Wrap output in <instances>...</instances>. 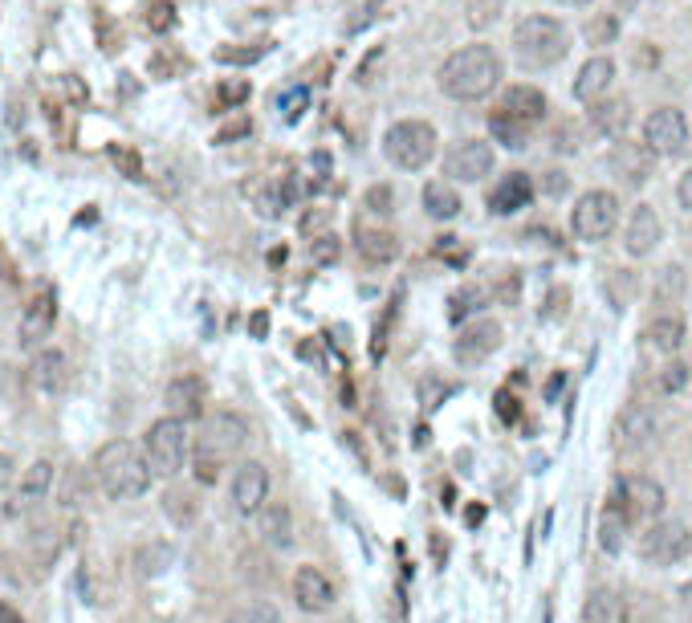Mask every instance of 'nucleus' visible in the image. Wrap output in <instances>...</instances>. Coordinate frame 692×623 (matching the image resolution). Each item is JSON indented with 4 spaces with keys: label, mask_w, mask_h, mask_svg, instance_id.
<instances>
[{
    "label": "nucleus",
    "mask_w": 692,
    "mask_h": 623,
    "mask_svg": "<svg viewBox=\"0 0 692 623\" xmlns=\"http://www.w3.org/2000/svg\"><path fill=\"white\" fill-rule=\"evenodd\" d=\"M9 477H13V473H9V461L0 457V485H9Z\"/></svg>",
    "instance_id": "nucleus-54"
},
{
    "label": "nucleus",
    "mask_w": 692,
    "mask_h": 623,
    "mask_svg": "<svg viewBox=\"0 0 692 623\" xmlns=\"http://www.w3.org/2000/svg\"><path fill=\"white\" fill-rule=\"evenodd\" d=\"M627 534H632V518H627V509L611 497L603 506V518H599V546H603V554H623Z\"/></svg>",
    "instance_id": "nucleus-23"
},
{
    "label": "nucleus",
    "mask_w": 692,
    "mask_h": 623,
    "mask_svg": "<svg viewBox=\"0 0 692 623\" xmlns=\"http://www.w3.org/2000/svg\"><path fill=\"white\" fill-rule=\"evenodd\" d=\"M660 236H664V224L660 217H656V208H651V204H639L632 212V220H627V236H623L627 253H632V257H648L651 249L660 245Z\"/></svg>",
    "instance_id": "nucleus-17"
},
{
    "label": "nucleus",
    "mask_w": 692,
    "mask_h": 623,
    "mask_svg": "<svg viewBox=\"0 0 692 623\" xmlns=\"http://www.w3.org/2000/svg\"><path fill=\"white\" fill-rule=\"evenodd\" d=\"M489 135H493V143L509 147V151H521V147H530V123H521V118L505 115V111L489 115Z\"/></svg>",
    "instance_id": "nucleus-31"
},
{
    "label": "nucleus",
    "mask_w": 692,
    "mask_h": 623,
    "mask_svg": "<svg viewBox=\"0 0 692 623\" xmlns=\"http://www.w3.org/2000/svg\"><path fill=\"white\" fill-rule=\"evenodd\" d=\"M566 49H570V33H566L563 21H554L546 13L526 16V21H518V30H514V54H518V61L526 70L558 66L566 58Z\"/></svg>",
    "instance_id": "nucleus-4"
},
{
    "label": "nucleus",
    "mask_w": 692,
    "mask_h": 623,
    "mask_svg": "<svg viewBox=\"0 0 692 623\" xmlns=\"http://www.w3.org/2000/svg\"><path fill=\"white\" fill-rule=\"evenodd\" d=\"M224 623H281V615H277V608L269 603V599H253V603L232 611Z\"/></svg>",
    "instance_id": "nucleus-35"
},
{
    "label": "nucleus",
    "mask_w": 692,
    "mask_h": 623,
    "mask_svg": "<svg viewBox=\"0 0 692 623\" xmlns=\"http://www.w3.org/2000/svg\"><path fill=\"white\" fill-rule=\"evenodd\" d=\"M563 4H591V0H563Z\"/></svg>",
    "instance_id": "nucleus-56"
},
{
    "label": "nucleus",
    "mask_w": 692,
    "mask_h": 623,
    "mask_svg": "<svg viewBox=\"0 0 692 623\" xmlns=\"http://www.w3.org/2000/svg\"><path fill=\"white\" fill-rule=\"evenodd\" d=\"M293 599H298V608L318 615V611H331L334 603V582L318 570V566H298V575H293Z\"/></svg>",
    "instance_id": "nucleus-15"
},
{
    "label": "nucleus",
    "mask_w": 692,
    "mask_h": 623,
    "mask_svg": "<svg viewBox=\"0 0 692 623\" xmlns=\"http://www.w3.org/2000/svg\"><path fill=\"white\" fill-rule=\"evenodd\" d=\"M644 143L656 151V155H680L684 147H689V123L680 115L677 106H660V111H651L648 123H644Z\"/></svg>",
    "instance_id": "nucleus-9"
},
{
    "label": "nucleus",
    "mask_w": 692,
    "mask_h": 623,
    "mask_svg": "<svg viewBox=\"0 0 692 623\" xmlns=\"http://www.w3.org/2000/svg\"><path fill=\"white\" fill-rule=\"evenodd\" d=\"M615 501L627 509L632 522H656L664 514V485L651 477H627L615 485Z\"/></svg>",
    "instance_id": "nucleus-10"
},
{
    "label": "nucleus",
    "mask_w": 692,
    "mask_h": 623,
    "mask_svg": "<svg viewBox=\"0 0 692 623\" xmlns=\"http://www.w3.org/2000/svg\"><path fill=\"white\" fill-rule=\"evenodd\" d=\"M143 452L159 477H175L184 469V461H188V420H180V416L155 420L147 428Z\"/></svg>",
    "instance_id": "nucleus-6"
},
{
    "label": "nucleus",
    "mask_w": 692,
    "mask_h": 623,
    "mask_svg": "<svg viewBox=\"0 0 692 623\" xmlns=\"http://www.w3.org/2000/svg\"><path fill=\"white\" fill-rule=\"evenodd\" d=\"M289 208V196H286V180H269L265 188H257V212L261 217H281Z\"/></svg>",
    "instance_id": "nucleus-33"
},
{
    "label": "nucleus",
    "mask_w": 692,
    "mask_h": 623,
    "mask_svg": "<svg viewBox=\"0 0 692 623\" xmlns=\"http://www.w3.org/2000/svg\"><path fill=\"white\" fill-rule=\"evenodd\" d=\"M570 224H575L578 241H607L615 232V224H620V200L611 192H587L575 204Z\"/></svg>",
    "instance_id": "nucleus-8"
},
{
    "label": "nucleus",
    "mask_w": 692,
    "mask_h": 623,
    "mask_svg": "<svg viewBox=\"0 0 692 623\" xmlns=\"http://www.w3.org/2000/svg\"><path fill=\"white\" fill-rule=\"evenodd\" d=\"M436 78H440V90H445L448 99L481 102L501 86L505 66L493 45H464V49H457V54H448Z\"/></svg>",
    "instance_id": "nucleus-1"
},
{
    "label": "nucleus",
    "mask_w": 692,
    "mask_h": 623,
    "mask_svg": "<svg viewBox=\"0 0 692 623\" xmlns=\"http://www.w3.org/2000/svg\"><path fill=\"white\" fill-rule=\"evenodd\" d=\"M542 192H546V196H554V200H558V196H566V192H570V175H566V172H546V180H542Z\"/></svg>",
    "instance_id": "nucleus-45"
},
{
    "label": "nucleus",
    "mask_w": 692,
    "mask_h": 623,
    "mask_svg": "<svg viewBox=\"0 0 692 623\" xmlns=\"http://www.w3.org/2000/svg\"><path fill=\"white\" fill-rule=\"evenodd\" d=\"M684 319L680 314H660V319L648 326V343L656 350H664V355H677L680 347H684Z\"/></svg>",
    "instance_id": "nucleus-32"
},
{
    "label": "nucleus",
    "mask_w": 692,
    "mask_h": 623,
    "mask_svg": "<svg viewBox=\"0 0 692 623\" xmlns=\"http://www.w3.org/2000/svg\"><path fill=\"white\" fill-rule=\"evenodd\" d=\"M163 404H168V416H180V420H196L204 412V383L196 376H180L168 383V395H163Z\"/></svg>",
    "instance_id": "nucleus-19"
},
{
    "label": "nucleus",
    "mask_w": 692,
    "mask_h": 623,
    "mask_svg": "<svg viewBox=\"0 0 692 623\" xmlns=\"http://www.w3.org/2000/svg\"><path fill=\"white\" fill-rule=\"evenodd\" d=\"M355 249H359L362 262H371V265H388L400 257V241H395V232L388 229H359Z\"/></svg>",
    "instance_id": "nucleus-28"
},
{
    "label": "nucleus",
    "mask_w": 692,
    "mask_h": 623,
    "mask_svg": "<svg viewBox=\"0 0 692 623\" xmlns=\"http://www.w3.org/2000/svg\"><path fill=\"white\" fill-rule=\"evenodd\" d=\"M419 200H424V212H428V217L432 220H452V217H461V192L452 188V184H448V180H432V184H428V188H424V196H419Z\"/></svg>",
    "instance_id": "nucleus-29"
},
{
    "label": "nucleus",
    "mask_w": 692,
    "mask_h": 623,
    "mask_svg": "<svg viewBox=\"0 0 692 623\" xmlns=\"http://www.w3.org/2000/svg\"><path fill=\"white\" fill-rule=\"evenodd\" d=\"M265 49H269V45H253V49H217V61H224V66H253V61L265 58Z\"/></svg>",
    "instance_id": "nucleus-41"
},
{
    "label": "nucleus",
    "mask_w": 692,
    "mask_h": 623,
    "mask_svg": "<svg viewBox=\"0 0 692 623\" xmlns=\"http://www.w3.org/2000/svg\"><path fill=\"white\" fill-rule=\"evenodd\" d=\"M583 623H632V611H627V599L611 587H595L583 603Z\"/></svg>",
    "instance_id": "nucleus-20"
},
{
    "label": "nucleus",
    "mask_w": 692,
    "mask_h": 623,
    "mask_svg": "<svg viewBox=\"0 0 692 623\" xmlns=\"http://www.w3.org/2000/svg\"><path fill=\"white\" fill-rule=\"evenodd\" d=\"M684 603H689V608H692V582H689V587H684Z\"/></svg>",
    "instance_id": "nucleus-55"
},
{
    "label": "nucleus",
    "mask_w": 692,
    "mask_h": 623,
    "mask_svg": "<svg viewBox=\"0 0 692 623\" xmlns=\"http://www.w3.org/2000/svg\"><path fill=\"white\" fill-rule=\"evenodd\" d=\"M481 302H485V290H481V286H464V290H457L448 298V319L452 322L469 319V314L481 310Z\"/></svg>",
    "instance_id": "nucleus-34"
},
{
    "label": "nucleus",
    "mask_w": 692,
    "mask_h": 623,
    "mask_svg": "<svg viewBox=\"0 0 692 623\" xmlns=\"http://www.w3.org/2000/svg\"><path fill=\"white\" fill-rule=\"evenodd\" d=\"M591 127L607 139H623L632 127V102L627 99H607L591 102Z\"/></svg>",
    "instance_id": "nucleus-21"
},
{
    "label": "nucleus",
    "mask_w": 692,
    "mask_h": 623,
    "mask_svg": "<svg viewBox=\"0 0 692 623\" xmlns=\"http://www.w3.org/2000/svg\"><path fill=\"white\" fill-rule=\"evenodd\" d=\"M497 412H501L505 420H514V416H518V412H514V395H509V392L497 395Z\"/></svg>",
    "instance_id": "nucleus-51"
},
{
    "label": "nucleus",
    "mask_w": 692,
    "mask_h": 623,
    "mask_svg": "<svg viewBox=\"0 0 692 623\" xmlns=\"http://www.w3.org/2000/svg\"><path fill=\"white\" fill-rule=\"evenodd\" d=\"M501 111L534 127V123L546 118V94H542L538 86H509L505 90V99H501Z\"/></svg>",
    "instance_id": "nucleus-24"
},
{
    "label": "nucleus",
    "mask_w": 692,
    "mask_h": 623,
    "mask_svg": "<svg viewBox=\"0 0 692 623\" xmlns=\"http://www.w3.org/2000/svg\"><path fill=\"white\" fill-rule=\"evenodd\" d=\"M615 82V61L611 58H591L575 78V99L578 102H599L607 94V86Z\"/></svg>",
    "instance_id": "nucleus-22"
},
{
    "label": "nucleus",
    "mask_w": 692,
    "mask_h": 623,
    "mask_svg": "<svg viewBox=\"0 0 692 623\" xmlns=\"http://www.w3.org/2000/svg\"><path fill=\"white\" fill-rule=\"evenodd\" d=\"M651 440H656V416L648 407H627L620 420V449H648Z\"/></svg>",
    "instance_id": "nucleus-27"
},
{
    "label": "nucleus",
    "mask_w": 692,
    "mask_h": 623,
    "mask_svg": "<svg viewBox=\"0 0 692 623\" xmlns=\"http://www.w3.org/2000/svg\"><path fill=\"white\" fill-rule=\"evenodd\" d=\"M269 331V319L265 314H253V334H265Z\"/></svg>",
    "instance_id": "nucleus-53"
},
{
    "label": "nucleus",
    "mask_w": 692,
    "mask_h": 623,
    "mask_svg": "<svg viewBox=\"0 0 692 623\" xmlns=\"http://www.w3.org/2000/svg\"><path fill=\"white\" fill-rule=\"evenodd\" d=\"M620 33V16L615 13H599L595 21H587V42L591 45H611Z\"/></svg>",
    "instance_id": "nucleus-36"
},
{
    "label": "nucleus",
    "mask_w": 692,
    "mask_h": 623,
    "mask_svg": "<svg viewBox=\"0 0 692 623\" xmlns=\"http://www.w3.org/2000/svg\"><path fill=\"white\" fill-rule=\"evenodd\" d=\"M143 21H147V30H151V33H168L175 25V9L168 4V0H151V4H147V13H143Z\"/></svg>",
    "instance_id": "nucleus-38"
},
{
    "label": "nucleus",
    "mask_w": 692,
    "mask_h": 623,
    "mask_svg": "<svg viewBox=\"0 0 692 623\" xmlns=\"http://www.w3.org/2000/svg\"><path fill=\"white\" fill-rule=\"evenodd\" d=\"M277 106H281V118H286V123H298V118L305 115V106H310V90H305V86H289L286 94H281V102H277Z\"/></svg>",
    "instance_id": "nucleus-37"
},
{
    "label": "nucleus",
    "mask_w": 692,
    "mask_h": 623,
    "mask_svg": "<svg viewBox=\"0 0 692 623\" xmlns=\"http://www.w3.org/2000/svg\"><path fill=\"white\" fill-rule=\"evenodd\" d=\"M0 623H25V620H21V611L13 603H0Z\"/></svg>",
    "instance_id": "nucleus-52"
},
{
    "label": "nucleus",
    "mask_w": 692,
    "mask_h": 623,
    "mask_svg": "<svg viewBox=\"0 0 692 623\" xmlns=\"http://www.w3.org/2000/svg\"><path fill=\"white\" fill-rule=\"evenodd\" d=\"M338 236H334L331 229L322 232V236H314V262L318 265H331V262H338Z\"/></svg>",
    "instance_id": "nucleus-42"
},
{
    "label": "nucleus",
    "mask_w": 692,
    "mask_h": 623,
    "mask_svg": "<svg viewBox=\"0 0 692 623\" xmlns=\"http://www.w3.org/2000/svg\"><path fill=\"white\" fill-rule=\"evenodd\" d=\"M111 155H115V163H123V168H127L130 180H139V155H130V151H123V147H115Z\"/></svg>",
    "instance_id": "nucleus-48"
},
{
    "label": "nucleus",
    "mask_w": 692,
    "mask_h": 623,
    "mask_svg": "<svg viewBox=\"0 0 692 623\" xmlns=\"http://www.w3.org/2000/svg\"><path fill=\"white\" fill-rule=\"evenodd\" d=\"M489 172H493V147L485 139H461L445 155V175L461 180V184H476V180H485Z\"/></svg>",
    "instance_id": "nucleus-11"
},
{
    "label": "nucleus",
    "mask_w": 692,
    "mask_h": 623,
    "mask_svg": "<svg viewBox=\"0 0 692 623\" xmlns=\"http://www.w3.org/2000/svg\"><path fill=\"white\" fill-rule=\"evenodd\" d=\"M530 196H534V188H530V175H526V172H509V175H501V180L493 184L489 212H497V217H514L518 208H526V204H530Z\"/></svg>",
    "instance_id": "nucleus-18"
},
{
    "label": "nucleus",
    "mask_w": 692,
    "mask_h": 623,
    "mask_svg": "<svg viewBox=\"0 0 692 623\" xmlns=\"http://www.w3.org/2000/svg\"><path fill=\"white\" fill-rule=\"evenodd\" d=\"M680 293H684V274H680V265H668V269L660 274V298L677 302Z\"/></svg>",
    "instance_id": "nucleus-43"
},
{
    "label": "nucleus",
    "mask_w": 692,
    "mask_h": 623,
    "mask_svg": "<svg viewBox=\"0 0 692 623\" xmlns=\"http://www.w3.org/2000/svg\"><path fill=\"white\" fill-rule=\"evenodd\" d=\"M362 208L376 212V217H388V212H395V192L379 184V188H371L367 196H362Z\"/></svg>",
    "instance_id": "nucleus-40"
},
{
    "label": "nucleus",
    "mask_w": 692,
    "mask_h": 623,
    "mask_svg": "<svg viewBox=\"0 0 692 623\" xmlns=\"http://www.w3.org/2000/svg\"><path fill=\"white\" fill-rule=\"evenodd\" d=\"M501 347V326L497 322H473V326H464L461 338H457V362L464 367H476V362H485L493 350Z\"/></svg>",
    "instance_id": "nucleus-14"
},
{
    "label": "nucleus",
    "mask_w": 692,
    "mask_h": 623,
    "mask_svg": "<svg viewBox=\"0 0 692 623\" xmlns=\"http://www.w3.org/2000/svg\"><path fill=\"white\" fill-rule=\"evenodd\" d=\"M54 489V461H33L30 469H25V477H21V485H16V509H33L37 501H45V493Z\"/></svg>",
    "instance_id": "nucleus-25"
},
{
    "label": "nucleus",
    "mask_w": 692,
    "mask_h": 623,
    "mask_svg": "<svg viewBox=\"0 0 692 623\" xmlns=\"http://www.w3.org/2000/svg\"><path fill=\"white\" fill-rule=\"evenodd\" d=\"M54 322H58V298L49 290H42L25 305V314H21V347H37L42 338H49Z\"/></svg>",
    "instance_id": "nucleus-16"
},
{
    "label": "nucleus",
    "mask_w": 692,
    "mask_h": 623,
    "mask_svg": "<svg viewBox=\"0 0 692 623\" xmlns=\"http://www.w3.org/2000/svg\"><path fill=\"white\" fill-rule=\"evenodd\" d=\"M651 160H656V151L648 143H615L611 147V155H607V168L615 180H623L627 188H644L651 175Z\"/></svg>",
    "instance_id": "nucleus-12"
},
{
    "label": "nucleus",
    "mask_w": 692,
    "mask_h": 623,
    "mask_svg": "<svg viewBox=\"0 0 692 623\" xmlns=\"http://www.w3.org/2000/svg\"><path fill=\"white\" fill-rule=\"evenodd\" d=\"M249 440V424L241 416H232V412H217V416H208L196 436V457H192V469H196V481L204 485H212L220 477V469L224 461H232L237 452L245 449Z\"/></svg>",
    "instance_id": "nucleus-3"
},
{
    "label": "nucleus",
    "mask_w": 692,
    "mask_h": 623,
    "mask_svg": "<svg viewBox=\"0 0 692 623\" xmlns=\"http://www.w3.org/2000/svg\"><path fill=\"white\" fill-rule=\"evenodd\" d=\"M30 376L42 392H61V388H66V355H61V350H42V355L33 359Z\"/></svg>",
    "instance_id": "nucleus-30"
},
{
    "label": "nucleus",
    "mask_w": 692,
    "mask_h": 623,
    "mask_svg": "<svg viewBox=\"0 0 692 623\" xmlns=\"http://www.w3.org/2000/svg\"><path fill=\"white\" fill-rule=\"evenodd\" d=\"M245 135H249V118H237V123H229V127L217 135V143H232V139H245Z\"/></svg>",
    "instance_id": "nucleus-47"
},
{
    "label": "nucleus",
    "mask_w": 692,
    "mask_h": 623,
    "mask_svg": "<svg viewBox=\"0 0 692 623\" xmlns=\"http://www.w3.org/2000/svg\"><path fill=\"white\" fill-rule=\"evenodd\" d=\"M677 200H680V208H689L692 212V168L684 175H680V184H677Z\"/></svg>",
    "instance_id": "nucleus-49"
},
{
    "label": "nucleus",
    "mask_w": 692,
    "mask_h": 623,
    "mask_svg": "<svg viewBox=\"0 0 692 623\" xmlns=\"http://www.w3.org/2000/svg\"><path fill=\"white\" fill-rule=\"evenodd\" d=\"M639 558L648 566H677L692 554V530L677 518H656V522L639 534Z\"/></svg>",
    "instance_id": "nucleus-7"
},
{
    "label": "nucleus",
    "mask_w": 692,
    "mask_h": 623,
    "mask_svg": "<svg viewBox=\"0 0 692 623\" xmlns=\"http://www.w3.org/2000/svg\"><path fill=\"white\" fill-rule=\"evenodd\" d=\"M94 477H99L106 497L130 501V497H143V493L151 489L155 469L147 461V452H139L130 440H111V445H102L99 457H94Z\"/></svg>",
    "instance_id": "nucleus-2"
},
{
    "label": "nucleus",
    "mask_w": 692,
    "mask_h": 623,
    "mask_svg": "<svg viewBox=\"0 0 692 623\" xmlns=\"http://www.w3.org/2000/svg\"><path fill=\"white\" fill-rule=\"evenodd\" d=\"M383 151H388V160L400 172H424L436 155V131L428 123H419V118H404V123H395L388 131Z\"/></svg>",
    "instance_id": "nucleus-5"
},
{
    "label": "nucleus",
    "mask_w": 692,
    "mask_h": 623,
    "mask_svg": "<svg viewBox=\"0 0 692 623\" xmlns=\"http://www.w3.org/2000/svg\"><path fill=\"white\" fill-rule=\"evenodd\" d=\"M388 58V49L383 45H376L371 54H367V61L359 66V86H367V82H376V70H379V61Z\"/></svg>",
    "instance_id": "nucleus-44"
},
{
    "label": "nucleus",
    "mask_w": 692,
    "mask_h": 623,
    "mask_svg": "<svg viewBox=\"0 0 692 623\" xmlns=\"http://www.w3.org/2000/svg\"><path fill=\"white\" fill-rule=\"evenodd\" d=\"M689 367H684V362H668V367H664L660 371V392H668V395H677V392H684V388H689Z\"/></svg>",
    "instance_id": "nucleus-39"
},
{
    "label": "nucleus",
    "mask_w": 692,
    "mask_h": 623,
    "mask_svg": "<svg viewBox=\"0 0 692 623\" xmlns=\"http://www.w3.org/2000/svg\"><path fill=\"white\" fill-rule=\"evenodd\" d=\"M269 501V473L261 461H245L232 473V506L237 514H261V506Z\"/></svg>",
    "instance_id": "nucleus-13"
},
{
    "label": "nucleus",
    "mask_w": 692,
    "mask_h": 623,
    "mask_svg": "<svg viewBox=\"0 0 692 623\" xmlns=\"http://www.w3.org/2000/svg\"><path fill=\"white\" fill-rule=\"evenodd\" d=\"M257 518H261V538H265L274 551L293 546V514H289V506H281V501H265Z\"/></svg>",
    "instance_id": "nucleus-26"
},
{
    "label": "nucleus",
    "mask_w": 692,
    "mask_h": 623,
    "mask_svg": "<svg viewBox=\"0 0 692 623\" xmlns=\"http://www.w3.org/2000/svg\"><path fill=\"white\" fill-rule=\"evenodd\" d=\"M220 99H224V102H241V99H249V86H245V82H229V86L220 90Z\"/></svg>",
    "instance_id": "nucleus-50"
},
{
    "label": "nucleus",
    "mask_w": 692,
    "mask_h": 623,
    "mask_svg": "<svg viewBox=\"0 0 692 623\" xmlns=\"http://www.w3.org/2000/svg\"><path fill=\"white\" fill-rule=\"evenodd\" d=\"M322 224H331V212H326V208H318V212H310V217L302 220V232L305 236H322Z\"/></svg>",
    "instance_id": "nucleus-46"
}]
</instances>
